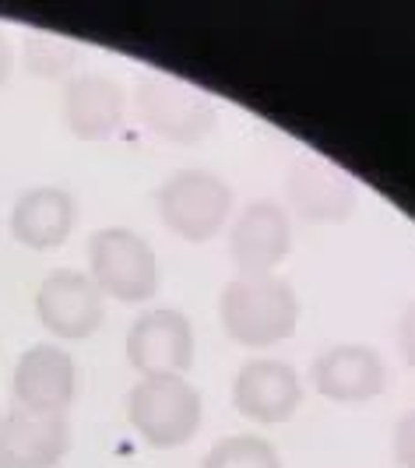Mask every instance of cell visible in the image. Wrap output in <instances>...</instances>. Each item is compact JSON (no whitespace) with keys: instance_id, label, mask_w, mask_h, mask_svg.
Wrapping results in <instances>:
<instances>
[{"instance_id":"1","label":"cell","mask_w":415,"mask_h":468,"mask_svg":"<svg viewBox=\"0 0 415 468\" xmlns=\"http://www.w3.org/2000/svg\"><path fill=\"white\" fill-rule=\"evenodd\" d=\"M222 328L243 349H268L300 328V296L282 275H236L218 300Z\"/></svg>"},{"instance_id":"2","label":"cell","mask_w":415,"mask_h":468,"mask_svg":"<svg viewBox=\"0 0 415 468\" xmlns=\"http://www.w3.org/2000/svg\"><path fill=\"white\" fill-rule=\"evenodd\" d=\"M89 279L120 303H148L159 292V254L134 229L110 226L89 239Z\"/></svg>"},{"instance_id":"3","label":"cell","mask_w":415,"mask_h":468,"mask_svg":"<svg viewBox=\"0 0 415 468\" xmlns=\"http://www.w3.org/2000/svg\"><path fill=\"white\" fill-rule=\"evenodd\" d=\"M127 420L148 447L169 451L201 430V395L186 377H141L127 391Z\"/></svg>"},{"instance_id":"4","label":"cell","mask_w":415,"mask_h":468,"mask_svg":"<svg viewBox=\"0 0 415 468\" xmlns=\"http://www.w3.org/2000/svg\"><path fill=\"white\" fill-rule=\"evenodd\" d=\"M162 226L186 243H208L222 233L232 211V187L208 169H180L155 190Z\"/></svg>"},{"instance_id":"5","label":"cell","mask_w":415,"mask_h":468,"mask_svg":"<svg viewBox=\"0 0 415 468\" xmlns=\"http://www.w3.org/2000/svg\"><path fill=\"white\" fill-rule=\"evenodd\" d=\"M134 106H138L141 123L155 138L173 141V144H194L215 127V106L208 102V95L176 78H159V74L141 78Z\"/></svg>"},{"instance_id":"6","label":"cell","mask_w":415,"mask_h":468,"mask_svg":"<svg viewBox=\"0 0 415 468\" xmlns=\"http://www.w3.org/2000/svg\"><path fill=\"white\" fill-rule=\"evenodd\" d=\"M106 296L95 289L89 271L57 268L36 289V317L60 342H81L102 328Z\"/></svg>"},{"instance_id":"7","label":"cell","mask_w":415,"mask_h":468,"mask_svg":"<svg viewBox=\"0 0 415 468\" xmlns=\"http://www.w3.org/2000/svg\"><path fill=\"white\" fill-rule=\"evenodd\" d=\"M127 359L141 377H184L194 367L190 317L173 306L144 310L127 331Z\"/></svg>"},{"instance_id":"8","label":"cell","mask_w":415,"mask_h":468,"mask_svg":"<svg viewBox=\"0 0 415 468\" xmlns=\"http://www.w3.org/2000/svg\"><path fill=\"white\" fill-rule=\"evenodd\" d=\"M15 409L68 416L78 399V363L64 346H28L11 374Z\"/></svg>"},{"instance_id":"9","label":"cell","mask_w":415,"mask_h":468,"mask_svg":"<svg viewBox=\"0 0 415 468\" xmlns=\"http://www.w3.org/2000/svg\"><path fill=\"white\" fill-rule=\"evenodd\" d=\"M232 405L261 426L289 422L303 405V380L282 359H250L232 380Z\"/></svg>"},{"instance_id":"10","label":"cell","mask_w":415,"mask_h":468,"mask_svg":"<svg viewBox=\"0 0 415 468\" xmlns=\"http://www.w3.org/2000/svg\"><path fill=\"white\" fill-rule=\"evenodd\" d=\"M314 388L321 391L327 401L338 405H367L377 395H384L388 388V363L384 356L369 346H356V342H342L324 349L314 367Z\"/></svg>"},{"instance_id":"11","label":"cell","mask_w":415,"mask_h":468,"mask_svg":"<svg viewBox=\"0 0 415 468\" xmlns=\"http://www.w3.org/2000/svg\"><path fill=\"white\" fill-rule=\"evenodd\" d=\"M293 247L289 211L275 201H250L236 215L229 233V250L239 275H275Z\"/></svg>"},{"instance_id":"12","label":"cell","mask_w":415,"mask_h":468,"mask_svg":"<svg viewBox=\"0 0 415 468\" xmlns=\"http://www.w3.org/2000/svg\"><path fill=\"white\" fill-rule=\"evenodd\" d=\"M60 113L74 138L106 141L120 131V123L127 117V92L120 81L106 74H78L64 89Z\"/></svg>"},{"instance_id":"13","label":"cell","mask_w":415,"mask_h":468,"mask_svg":"<svg viewBox=\"0 0 415 468\" xmlns=\"http://www.w3.org/2000/svg\"><path fill=\"white\" fill-rule=\"evenodd\" d=\"M285 194L293 211L306 222H346L356 211V184L338 165L324 163L317 155L293 165Z\"/></svg>"},{"instance_id":"14","label":"cell","mask_w":415,"mask_h":468,"mask_svg":"<svg viewBox=\"0 0 415 468\" xmlns=\"http://www.w3.org/2000/svg\"><path fill=\"white\" fill-rule=\"evenodd\" d=\"M78 226V201L64 187H32L15 201L7 229L28 250H53L68 243Z\"/></svg>"},{"instance_id":"15","label":"cell","mask_w":415,"mask_h":468,"mask_svg":"<svg viewBox=\"0 0 415 468\" xmlns=\"http://www.w3.org/2000/svg\"><path fill=\"white\" fill-rule=\"evenodd\" d=\"M70 451L68 416L11 409L0 420V454L22 468H57Z\"/></svg>"},{"instance_id":"16","label":"cell","mask_w":415,"mask_h":468,"mask_svg":"<svg viewBox=\"0 0 415 468\" xmlns=\"http://www.w3.org/2000/svg\"><path fill=\"white\" fill-rule=\"evenodd\" d=\"M201 468H282V458L271 441L257 433H236L211 447Z\"/></svg>"},{"instance_id":"17","label":"cell","mask_w":415,"mask_h":468,"mask_svg":"<svg viewBox=\"0 0 415 468\" xmlns=\"http://www.w3.org/2000/svg\"><path fill=\"white\" fill-rule=\"evenodd\" d=\"M22 60L36 78H64L78 64V49L57 36H28Z\"/></svg>"},{"instance_id":"18","label":"cell","mask_w":415,"mask_h":468,"mask_svg":"<svg viewBox=\"0 0 415 468\" xmlns=\"http://www.w3.org/2000/svg\"><path fill=\"white\" fill-rule=\"evenodd\" d=\"M394 458L401 468H415V409H409L394 426Z\"/></svg>"},{"instance_id":"19","label":"cell","mask_w":415,"mask_h":468,"mask_svg":"<svg viewBox=\"0 0 415 468\" xmlns=\"http://www.w3.org/2000/svg\"><path fill=\"white\" fill-rule=\"evenodd\" d=\"M398 346H401L405 363L415 367V303L401 314V324H398Z\"/></svg>"},{"instance_id":"20","label":"cell","mask_w":415,"mask_h":468,"mask_svg":"<svg viewBox=\"0 0 415 468\" xmlns=\"http://www.w3.org/2000/svg\"><path fill=\"white\" fill-rule=\"evenodd\" d=\"M11 70H15V47H11V39L0 32V85L11 78Z\"/></svg>"},{"instance_id":"21","label":"cell","mask_w":415,"mask_h":468,"mask_svg":"<svg viewBox=\"0 0 415 468\" xmlns=\"http://www.w3.org/2000/svg\"><path fill=\"white\" fill-rule=\"evenodd\" d=\"M0 468H22V465H18V462H11L7 454H0Z\"/></svg>"}]
</instances>
